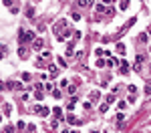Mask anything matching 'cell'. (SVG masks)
Returning <instances> with one entry per match:
<instances>
[{
    "instance_id": "cell-1",
    "label": "cell",
    "mask_w": 151,
    "mask_h": 133,
    "mask_svg": "<svg viewBox=\"0 0 151 133\" xmlns=\"http://www.w3.org/2000/svg\"><path fill=\"white\" fill-rule=\"evenodd\" d=\"M66 121H69V123H71V125H79V123H81V121H79V119H77V117H75V115H69V119H66Z\"/></svg>"
},
{
    "instance_id": "cell-2",
    "label": "cell",
    "mask_w": 151,
    "mask_h": 133,
    "mask_svg": "<svg viewBox=\"0 0 151 133\" xmlns=\"http://www.w3.org/2000/svg\"><path fill=\"white\" fill-rule=\"evenodd\" d=\"M127 71H129V65L123 61V63H121V73H127Z\"/></svg>"
},
{
    "instance_id": "cell-3",
    "label": "cell",
    "mask_w": 151,
    "mask_h": 133,
    "mask_svg": "<svg viewBox=\"0 0 151 133\" xmlns=\"http://www.w3.org/2000/svg\"><path fill=\"white\" fill-rule=\"evenodd\" d=\"M141 63H143V55H137V65H135V69L141 67Z\"/></svg>"
},
{
    "instance_id": "cell-4",
    "label": "cell",
    "mask_w": 151,
    "mask_h": 133,
    "mask_svg": "<svg viewBox=\"0 0 151 133\" xmlns=\"http://www.w3.org/2000/svg\"><path fill=\"white\" fill-rule=\"evenodd\" d=\"M40 47H42V40L36 38V40H34V49H40Z\"/></svg>"
},
{
    "instance_id": "cell-5",
    "label": "cell",
    "mask_w": 151,
    "mask_h": 133,
    "mask_svg": "<svg viewBox=\"0 0 151 133\" xmlns=\"http://www.w3.org/2000/svg\"><path fill=\"white\" fill-rule=\"evenodd\" d=\"M117 50H119V53H121V55H125V47H123V44H121V42H119V44H117Z\"/></svg>"
},
{
    "instance_id": "cell-6",
    "label": "cell",
    "mask_w": 151,
    "mask_h": 133,
    "mask_svg": "<svg viewBox=\"0 0 151 133\" xmlns=\"http://www.w3.org/2000/svg\"><path fill=\"white\" fill-rule=\"evenodd\" d=\"M129 93H131V95H135V93H137V87H135V85H131V87H129Z\"/></svg>"
},
{
    "instance_id": "cell-7",
    "label": "cell",
    "mask_w": 151,
    "mask_h": 133,
    "mask_svg": "<svg viewBox=\"0 0 151 133\" xmlns=\"http://www.w3.org/2000/svg\"><path fill=\"white\" fill-rule=\"evenodd\" d=\"M123 119H125V115H123V113H117V121H119V123H123Z\"/></svg>"
},
{
    "instance_id": "cell-8",
    "label": "cell",
    "mask_w": 151,
    "mask_h": 133,
    "mask_svg": "<svg viewBox=\"0 0 151 133\" xmlns=\"http://www.w3.org/2000/svg\"><path fill=\"white\" fill-rule=\"evenodd\" d=\"M99 97H101L99 91H93V93H91V99H99Z\"/></svg>"
},
{
    "instance_id": "cell-9",
    "label": "cell",
    "mask_w": 151,
    "mask_h": 133,
    "mask_svg": "<svg viewBox=\"0 0 151 133\" xmlns=\"http://www.w3.org/2000/svg\"><path fill=\"white\" fill-rule=\"evenodd\" d=\"M10 109H12V107H10L8 103H6V105H4V115H8V113H10Z\"/></svg>"
},
{
    "instance_id": "cell-10",
    "label": "cell",
    "mask_w": 151,
    "mask_h": 133,
    "mask_svg": "<svg viewBox=\"0 0 151 133\" xmlns=\"http://www.w3.org/2000/svg\"><path fill=\"white\" fill-rule=\"evenodd\" d=\"M53 113H54V115H63V111H60L59 107H54V109H53Z\"/></svg>"
},
{
    "instance_id": "cell-11",
    "label": "cell",
    "mask_w": 151,
    "mask_h": 133,
    "mask_svg": "<svg viewBox=\"0 0 151 133\" xmlns=\"http://www.w3.org/2000/svg\"><path fill=\"white\" fill-rule=\"evenodd\" d=\"M93 133H97V131H93Z\"/></svg>"
}]
</instances>
